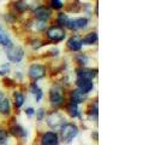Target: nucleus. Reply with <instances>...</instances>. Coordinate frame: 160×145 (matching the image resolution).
Here are the masks:
<instances>
[{
    "instance_id": "f257e3e1",
    "label": "nucleus",
    "mask_w": 160,
    "mask_h": 145,
    "mask_svg": "<svg viewBox=\"0 0 160 145\" xmlns=\"http://www.w3.org/2000/svg\"><path fill=\"white\" fill-rule=\"evenodd\" d=\"M60 131V139L65 144H69L73 140V138L78 134V127L73 123H64Z\"/></svg>"
},
{
    "instance_id": "f03ea898",
    "label": "nucleus",
    "mask_w": 160,
    "mask_h": 145,
    "mask_svg": "<svg viewBox=\"0 0 160 145\" xmlns=\"http://www.w3.org/2000/svg\"><path fill=\"white\" fill-rule=\"evenodd\" d=\"M49 102L54 108H58L64 103V89L60 86H53L49 89Z\"/></svg>"
},
{
    "instance_id": "7ed1b4c3",
    "label": "nucleus",
    "mask_w": 160,
    "mask_h": 145,
    "mask_svg": "<svg viewBox=\"0 0 160 145\" xmlns=\"http://www.w3.org/2000/svg\"><path fill=\"white\" fill-rule=\"evenodd\" d=\"M64 123H66L64 116L58 111H53L47 116V125L54 131H59Z\"/></svg>"
},
{
    "instance_id": "20e7f679",
    "label": "nucleus",
    "mask_w": 160,
    "mask_h": 145,
    "mask_svg": "<svg viewBox=\"0 0 160 145\" xmlns=\"http://www.w3.org/2000/svg\"><path fill=\"white\" fill-rule=\"evenodd\" d=\"M6 56H8V58L11 62L19 63L24 58V50L22 47H19V46L11 45L10 47L6 48Z\"/></svg>"
},
{
    "instance_id": "39448f33",
    "label": "nucleus",
    "mask_w": 160,
    "mask_h": 145,
    "mask_svg": "<svg viewBox=\"0 0 160 145\" xmlns=\"http://www.w3.org/2000/svg\"><path fill=\"white\" fill-rule=\"evenodd\" d=\"M47 38L53 42H60L62 40H64L65 38V30L62 27H58V25H53L51 27L46 33Z\"/></svg>"
},
{
    "instance_id": "423d86ee",
    "label": "nucleus",
    "mask_w": 160,
    "mask_h": 145,
    "mask_svg": "<svg viewBox=\"0 0 160 145\" xmlns=\"http://www.w3.org/2000/svg\"><path fill=\"white\" fill-rule=\"evenodd\" d=\"M46 76V68L42 64H32L29 68V78L36 81Z\"/></svg>"
},
{
    "instance_id": "0eeeda50",
    "label": "nucleus",
    "mask_w": 160,
    "mask_h": 145,
    "mask_svg": "<svg viewBox=\"0 0 160 145\" xmlns=\"http://www.w3.org/2000/svg\"><path fill=\"white\" fill-rule=\"evenodd\" d=\"M65 27H68L71 30H78V29H84L88 27V19L86 17H78L73 19H68V23Z\"/></svg>"
},
{
    "instance_id": "6e6552de",
    "label": "nucleus",
    "mask_w": 160,
    "mask_h": 145,
    "mask_svg": "<svg viewBox=\"0 0 160 145\" xmlns=\"http://www.w3.org/2000/svg\"><path fill=\"white\" fill-rule=\"evenodd\" d=\"M41 145H59V136L56 132H46L41 137Z\"/></svg>"
},
{
    "instance_id": "1a4fd4ad",
    "label": "nucleus",
    "mask_w": 160,
    "mask_h": 145,
    "mask_svg": "<svg viewBox=\"0 0 160 145\" xmlns=\"http://www.w3.org/2000/svg\"><path fill=\"white\" fill-rule=\"evenodd\" d=\"M76 86L80 89L81 92H83L84 94H88L89 92H92V89H94V83L93 80H88V79H81L78 78L76 81Z\"/></svg>"
},
{
    "instance_id": "9d476101",
    "label": "nucleus",
    "mask_w": 160,
    "mask_h": 145,
    "mask_svg": "<svg viewBox=\"0 0 160 145\" xmlns=\"http://www.w3.org/2000/svg\"><path fill=\"white\" fill-rule=\"evenodd\" d=\"M66 45H68V48L72 51V52H77V51H80L81 48H82V41L78 36H71L68 42H66Z\"/></svg>"
},
{
    "instance_id": "9b49d317",
    "label": "nucleus",
    "mask_w": 160,
    "mask_h": 145,
    "mask_svg": "<svg viewBox=\"0 0 160 145\" xmlns=\"http://www.w3.org/2000/svg\"><path fill=\"white\" fill-rule=\"evenodd\" d=\"M34 13H35V16L38 17L39 21H45V22L51 17V11L46 6H39L34 11Z\"/></svg>"
},
{
    "instance_id": "f8f14e48",
    "label": "nucleus",
    "mask_w": 160,
    "mask_h": 145,
    "mask_svg": "<svg viewBox=\"0 0 160 145\" xmlns=\"http://www.w3.org/2000/svg\"><path fill=\"white\" fill-rule=\"evenodd\" d=\"M84 99H86V94L83 93V92H81L78 89H73L71 92V94H70V102L71 103H75V104H81V103H83L84 102Z\"/></svg>"
},
{
    "instance_id": "ddd939ff",
    "label": "nucleus",
    "mask_w": 160,
    "mask_h": 145,
    "mask_svg": "<svg viewBox=\"0 0 160 145\" xmlns=\"http://www.w3.org/2000/svg\"><path fill=\"white\" fill-rule=\"evenodd\" d=\"M0 45L6 48L10 47L11 45H13L11 39H10V36L8 35V33L4 30V28L1 25H0Z\"/></svg>"
},
{
    "instance_id": "4468645a",
    "label": "nucleus",
    "mask_w": 160,
    "mask_h": 145,
    "mask_svg": "<svg viewBox=\"0 0 160 145\" xmlns=\"http://www.w3.org/2000/svg\"><path fill=\"white\" fill-rule=\"evenodd\" d=\"M77 75H78V78L81 79H88V80H93L94 78H95L96 72H93L92 69H80L78 72H77Z\"/></svg>"
},
{
    "instance_id": "2eb2a0df",
    "label": "nucleus",
    "mask_w": 160,
    "mask_h": 145,
    "mask_svg": "<svg viewBox=\"0 0 160 145\" xmlns=\"http://www.w3.org/2000/svg\"><path fill=\"white\" fill-rule=\"evenodd\" d=\"M81 41H82V45H94L98 41V34L96 32H90Z\"/></svg>"
},
{
    "instance_id": "dca6fc26",
    "label": "nucleus",
    "mask_w": 160,
    "mask_h": 145,
    "mask_svg": "<svg viewBox=\"0 0 160 145\" xmlns=\"http://www.w3.org/2000/svg\"><path fill=\"white\" fill-rule=\"evenodd\" d=\"M11 111V105H10V100H8V98H2L1 100H0V114H2V115H8Z\"/></svg>"
},
{
    "instance_id": "f3484780",
    "label": "nucleus",
    "mask_w": 160,
    "mask_h": 145,
    "mask_svg": "<svg viewBox=\"0 0 160 145\" xmlns=\"http://www.w3.org/2000/svg\"><path fill=\"white\" fill-rule=\"evenodd\" d=\"M32 94L35 96V99H36V102H40L41 99H42V97H43V92H42V89L38 86V83L36 82H32Z\"/></svg>"
},
{
    "instance_id": "a211bd4d",
    "label": "nucleus",
    "mask_w": 160,
    "mask_h": 145,
    "mask_svg": "<svg viewBox=\"0 0 160 145\" xmlns=\"http://www.w3.org/2000/svg\"><path fill=\"white\" fill-rule=\"evenodd\" d=\"M66 110H68V114L71 116V117H77L78 115H80V110H78V105L75 104V103H71L70 102V104L68 105V108H66Z\"/></svg>"
},
{
    "instance_id": "6ab92c4d",
    "label": "nucleus",
    "mask_w": 160,
    "mask_h": 145,
    "mask_svg": "<svg viewBox=\"0 0 160 145\" xmlns=\"http://www.w3.org/2000/svg\"><path fill=\"white\" fill-rule=\"evenodd\" d=\"M13 100H15V105L16 108H21L24 104V94L19 91H16L13 93Z\"/></svg>"
},
{
    "instance_id": "aec40b11",
    "label": "nucleus",
    "mask_w": 160,
    "mask_h": 145,
    "mask_svg": "<svg viewBox=\"0 0 160 145\" xmlns=\"http://www.w3.org/2000/svg\"><path fill=\"white\" fill-rule=\"evenodd\" d=\"M11 132H12L15 136H17V137H24V136L27 134V132L24 131V128H22V127H21V126H18V125L12 126Z\"/></svg>"
},
{
    "instance_id": "412c9836",
    "label": "nucleus",
    "mask_w": 160,
    "mask_h": 145,
    "mask_svg": "<svg viewBox=\"0 0 160 145\" xmlns=\"http://www.w3.org/2000/svg\"><path fill=\"white\" fill-rule=\"evenodd\" d=\"M68 16L65 15V13H59L58 17H57V24H58V27H65L66 23H68Z\"/></svg>"
},
{
    "instance_id": "4be33fe9",
    "label": "nucleus",
    "mask_w": 160,
    "mask_h": 145,
    "mask_svg": "<svg viewBox=\"0 0 160 145\" xmlns=\"http://www.w3.org/2000/svg\"><path fill=\"white\" fill-rule=\"evenodd\" d=\"M15 8H16L17 11L23 12V11H25L28 8V5H27V3L24 0H18V1H16V4H15Z\"/></svg>"
},
{
    "instance_id": "5701e85b",
    "label": "nucleus",
    "mask_w": 160,
    "mask_h": 145,
    "mask_svg": "<svg viewBox=\"0 0 160 145\" xmlns=\"http://www.w3.org/2000/svg\"><path fill=\"white\" fill-rule=\"evenodd\" d=\"M51 5H52V8H54V10H60L64 6L62 0H51Z\"/></svg>"
},
{
    "instance_id": "b1692460",
    "label": "nucleus",
    "mask_w": 160,
    "mask_h": 145,
    "mask_svg": "<svg viewBox=\"0 0 160 145\" xmlns=\"http://www.w3.org/2000/svg\"><path fill=\"white\" fill-rule=\"evenodd\" d=\"M35 116H36L38 121H42L43 119H45V116H46L45 109H39L38 111H35Z\"/></svg>"
},
{
    "instance_id": "393cba45",
    "label": "nucleus",
    "mask_w": 160,
    "mask_h": 145,
    "mask_svg": "<svg viewBox=\"0 0 160 145\" xmlns=\"http://www.w3.org/2000/svg\"><path fill=\"white\" fill-rule=\"evenodd\" d=\"M77 63L81 65H86L88 63V57L84 56V55H80L77 57Z\"/></svg>"
},
{
    "instance_id": "a878e982",
    "label": "nucleus",
    "mask_w": 160,
    "mask_h": 145,
    "mask_svg": "<svg viewBox=\"0 0 160 145\" xmlns=\"http://www.w3.org/2000/svg\"><path fill=\"white\" fill-rule=\"evenodd\" d=\"M6 139H8V134H6V132H5L2 128H0V145L5 144V143H6Z\"/></svg>"
},
{
    "instance_id": "bb28decb",
    "label": "nucleus",
    "mask_w": 160,
    "mask_h": 145,
    "mask_svg": "<svg viewBox=\"0 0 160 145\" xmlns=\"http://www.w3.org/2000/svg\"><path fill=\"white\" fill-rule=\"evenodd\" d=\"M36 27H38V29L43 30V29L46 28V22H45V21H39V22H38V24H36Z\"/></svg>"
},
{
    "instance_id": "cd10ccee",
    "label": "nucleus",
    "mask_w": 160,
    "mask_h": 145,
    "mask_svg": "<svg viewBox=\"0 0 160 145\" xmlns=\"http://www.w3.org/2000/svg\"><path fill=\"white\" fill-rule=\"evenodd\" d=\"M25 114L28 116H32V115H35V110L32 108H28V109H25Z\"/></svg>"
},
{
    "instance_id": "c85d7f7f",
    "label": "nucleus",
    "mask_w": 160,
    "mask_h": 145,
    "mask_svg": "<svg viewBox=\"0 0 160 145\" xmlns=\"http://www.w3.org/2000/svg\"><path fill=\"white\" fill-rule=\"evenodd\" d=\"M2 98H4V93H2V92H1V91H0V100H1V99H2Z\"/></svg>"
}]
</instances>
